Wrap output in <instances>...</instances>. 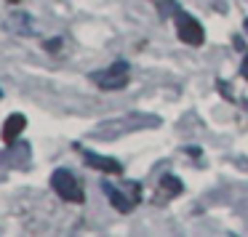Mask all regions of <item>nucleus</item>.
Wrapping results in <instances>:
<instances>
[{
    "label": "nucleus",
    "instance_id": "obj_1",
    "mask_svg": "<svg viewBox=\"0 0 248 237\" xmlns=\"http://www.w3.org/2000/svg\"><path fill=\"white\" fill-rule=\"evenodd\" d=\"M51 187H54V192L59 194L64 203H83V200H86L83 184L78 181V176L72 171H67V168L54 171V176H51Z\"/></svg>",
    "mask_w": 248,
    "mask_h": 237
},
{
    "label": "nucleus",
    "instance_id": "obj_2",
    "mask_svg": "<svg viewBox=\"0 0 248 237\" xmlns=\"http://www.w3.org/2000/svg\"><path fill=\"white\" fill-rule=\"evenodd\" d=\"M102 189H104V194L109 197V203H112L120 213H131V210L139 205V200H141V184H136V181H128L125 189L112 187L109 181H104Z\"/></svg>",
    "mask_w": 248,
    "mask_h": 237
},
{
    "label": "nucleus",
    "instance_id": "obj_3",
    "mask_svg": "<svg viewBox=\"0 0 248 237\" xmlns=\"http://www.w3.org/2000/svg\"><path fill=\"white\" fill-rule=\"evenodd\" d=\"M91 80L96 83L102 91H120V88H125V86H128V80H131L128 64H125V61H115V64H109L107 70L93 72Z\"/></svg>",
    "mask_w": 248,
    "mask_h": 237
},
{
    "label": "nucleus",
    "instance_id": "obj_4",
    "mask_svg": "<svg viewBox=\"0 0 248 237\" xmlns=\"http://www.w3.org/2000/svg\"><path fill=\"white\" fill-rule=\"evenodd\" d=\"M176 35L187 45H203V40H205V32L200 27V22L192 14H184V11H176Z\"/></svg>",
    "mask_w": 248,
    "mask_h": 237
},
{
    "label": "nucleus",
    "instance_id": "obj_5",
    "mask_svg": "<svg viewBox=\"0 0 248 237\" xmlns=\"http://www.w3.org/2000/svg\"><path fill=\"white\" fill-rule=\"evenodd\" d=\"M83 160H86L88 168H96V171H102V173H115V176L123 173V165H120L115 157L96 155V152H91V149H83Z\"/></svg>",
    "mask_w": 248,
    "mask_h": 237
},
{
    "label": "nucleus",
    "instance_id": "obj_6",
    "mask_svg": "<svg viewBox=\"0 0 248 237\" xmlns=\"http://www.w3.org/2000/svg\"><path fill=\"white\" fill-rule=\"evenodd\" d=\"M24 128H27V120H24V115H19V112L8 115V120L3 123V141H6L8 147L16 144L19 133H22Z\"/></svg>",
    "mask_w": 248,
    "mask_h": 237
},
{
    "label": "nucleus",
    "instance_id": "obj_7",
    "mask_svg": "<svg viewBox=\"0 0 248 237\" xmlns=\"http://www.w3.org/2000/svg\"><path fill=\"white\" fill-rule=\"evenodd\" d=\"M182 189H184V187H182V181H179L176 176H163L160 187H157V194H155V203H160V200L173 197V194H179Z\"/></svg>",
    "mask_w": 248,
    "mask_h": 237
},
{
    "label": "nucleus",
    "instance_id": "obj_8",
    "mask_svg": "<svg viewBox=\"0 0 248 237\" xmlns=\"http://www.w3.org/2000/svg\"><path fill=\"white\" fill-rule=\"evenodd\" d=\"M240 72H243V77L248 80V54H246V59H243V67H240Z\"/></svg>",
    "mask_w": 248,
    "mask_h": 237
},
{
    "label": "nucleus",
    "instance_id": "obj_9",
    "mask_svg": "<svg viewBox=\"0 0 248 237\" xmlns=\"http://www.w3.org/2000/svg\"><path fill=\"white\" fill-rule=\"evenodd\" d=\"M8 3H22V0H8Z\"/></svg>",
    "mask_w": 248,
    "mask_h": 237
},
{
    "label": "nucleus",
    "instance_id": "obj_10",
    "mask_svg": "<svg viewBox=\"0 0 248 237\" xmlns=\"http://www.w3.org/2000/svg\"><path fill=\"white\" fill-rule=\"evenodd\" d=\"M0 96H3V91H0Z\"/></svg>",
    "mask_w": 248,
    "mask_h": 237
}]
</instances>
